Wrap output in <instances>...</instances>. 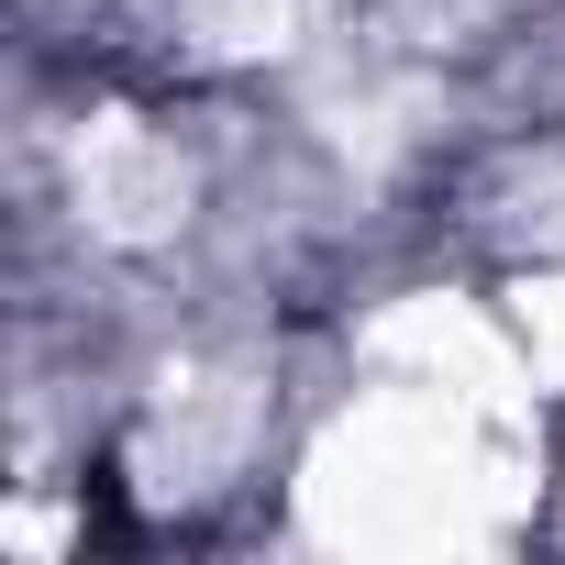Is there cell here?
Returning a JSON list of instances; mask_svg holds the SVG:
<instances>
[{
  "label": "cell",
  "instance_id": "cell-1",
  "mask_svg": "<svg viewBox=\"0 0 565 565\" xmlns=\"http://www.w3.org/2000/svg\"><path fill=\"white\" fill-rule=\"evenodd\" d=\"M488 411L444 399V388H411V399H366L355 422H333L311 444V477H300V521L311 543H344V554H433V543H466L477 510L499 499V466H488Z\"/></svg>",
  "mask_w": 565,
  "mask_h": 565
},
{
  "label": "cell",
  "instance_id": "cell-2",
  "mask_svg": "<svg viewBox=\"0 0 565 565\" xmlns=\"http://www.w3.org/2000/svg\"><path fill=\"white\" fill-rule=\"evenodd\" d=\"M366 344H377V366H399L411 388H444V399H466V411H488V422H510V411H521V388H532L521 333L477 322L466 300H399Z\"/></svg>",
  "mask_w": 565,
  "mask_h": 565
},
{
  "label": "cell",
  "instance_id": "cell-3",
  "mask_svg": "<svg viewBox=\"0 0 565 565\" xmlns=\"http://www.w3.org/2000/svg\"><path fill=\"white\" fill-rule=\"evenodd\" d=\"M67 189H78L89 233H111V244H167V233L189 222V167H178L167 134H145L134 111H111V122L78 134Z\"/></svg>",
  "mask_w": 565,
  "mask_h": 565
},
{
  "label": "cell",
  "instance_id": "cell-4",
  "mask_svg": "<svg viewBox=\"0 0 565 565\" xmlns=\"http://www.w3.org/2000/svg\"><path fill=\"white\" fill-rule=\"evenodd\" d=\"M233 433H244V399H233V388H178L167 433L145 444V488H156V499H189V488H211V466L233 455Z\"/></svg>",
  "mask_w": 565,
  "mask_h": 565
},
{
  "label": "cell",
  "instance_id": "cell-5",
  "mask_svg": "<svg viewBox=\"0 0 565 565\" xmlns=\"http://www.w3.org/2000/svg\"><path fill=\"white\" fill-rule=\"evenodd\" d=\"M200 45L211 56H277V45H300V23H311V0H200Z\"/></svg>",
  "mask_w": 565,
  "mask_h": 565
},
{
  "label": "cell",
  "instance_id": "cell-6",
  "mask_svg": "<svg viewBox=\"0 0 565 565\" xmlns=\"http://www.w3.org/2000/svg\"><path fill=\"white\" fill-rule=\"evenodd\" d=\"M510 333H521L532 377H543V388H565V277H543V289H521V300H510Z\"/></svg>",
  "mask_w": 565,
  "mask_h": 565
}]
</instances>
